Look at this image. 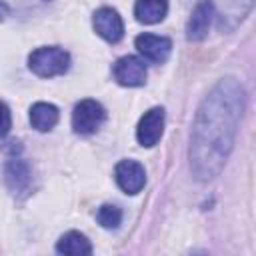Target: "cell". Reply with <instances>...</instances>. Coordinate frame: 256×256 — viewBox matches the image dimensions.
Listing matches in <instances>:
<instances>
[{
  "instance_id": "1",
  "label": "cell",
  "mask_w": 256,
  "mask_h": 256,
  "mask_svg": "<svg viewBox=\"0 0 256 256\" xmlns=\"http://www.w3.org/2000/svg\"><path fill=\"white\" fill-rule=\"evenodd\" d=\"M246 108V90L234 76L220 78L200 102L190 134V170L198 182L214 180L228 162Z\"/></svg>"
},
{
  "instance_id": "2",
  "label": "cell",
  "mask_w": 256,
  "mask_h": 256,
  "mask_svg": "<svg viewBox=\"0 0 256 256\" xmlns=\"http://www.w3.org/2000/svg\"><path fill=\"white\" fill-rule=\"evenodd\" d=\"M28 68L40 78H54L70 68V54L60 46H40L30 52Z\"/></svg>"
},
{
  "instance_id": "3",
  "label": "cell",
  "mask_w": 256,
  "mask_h": 256,
  "mask_svg": "<svg viewBox=\"0 0 256 256\" xmlns=\"http://www.w3.org/2000/svg\"><path fill=\"white\" fill-rule=\"evenodd\" d=\"M218 30L232 32L250 14L254 0H208Z\"/></svg>"
},
{
  "instance_id": "4",
  "label": "cell",
  "mask_w": 256,
  "mask_h": 256,
  "mask_svg": "<svg viewBox=\"0 0 256 256\" xmlns=\"http://www.w3.org/2000/svg\"><path fill=\"white\" fill-rule=\"evenodd\" d=\"M106 120V110L96 100H80L72 112V128L76 134H94Z\"/></svg>"
},
{
  "instance_id": "5",
  "label": "cell",
  "mask_w": 256,
  "mask_h": 256,
  "mask_svg": "<svg viewBox=\"0 0 256 256\" xmlns=\"http://www.w3.org/2000/svg\"><path fill=\"white\" fill-rule=\"evenodd\" d=\"M162 132H164V108L154 106L148 112H144V116L140 118L136 126V140L140 146L152 148L160 142Z\"/></svg>"
},
{
  "instance_id": "6",
  "label": "cell",
  "mask_w": 256,
  "mask_h": 256,
  "mask_svg": "<svg viewBox=\"0 0 256 256\" xmlns=\"http://www.w3.org/2000/svg\"><path fill=\"white\" fill-rule=\"evenodd\" d=\"M92 26L96 30V34L100 38H104L106 42L114 44L118 42L122 36H124V22H122V16L110 8V6H102L94 12L92 16Z\"/></svg>"
},
{
  "instance_id": "7",
  "label": "cell",
  "mask_w": 256,
  "mask_h": 256,
  "mask_svg": "<svg viewBox=\"0 0 256 256\" xmlns=\"http://www.w3.org/2000/svg\"><path fill=\"white\" fill-rule=\"evenodd\" d=\"M112 72H114V78H116L118 84L130 86V88L142 86V84L146 82V74H148L144 60L138 58V56H130V54L118 58V60L114 62Z\"/></svg>"
},
{
  "instance_id": "8",
  "label": "cell",
  "mask_w": 256,
  "mask_h": 256,
  "mask_svg": "<svg viewBox=\"0 0 256 256\" xmlns=\"http://www.w3.org/2000/svg\"><path fill=\"white\" fill-rule=\"evenodd\" d=\"M116 184L126 194H138L146 184V170L136 160H122L114 168Z\"/></svg>"
},
{
  "instance_id": "9",
  "label": "cell",
  "mask_w": 256,
  "mask_h": 256,
  "mask_svg": "<svg viewBox=\"0 0 256 256\" xmlns=\"http://www.w3.org/2000/svg\"><path fill=\"white\" fill-rule=\"evenodd\" d=\"M138 52L144 56V60L152 64H164L172 52V40L158 34H140L134 40Z\"/></svg>"
},
{
  "instance_id": "10",
  "label": "cell",
  "mask_w": 256,
  "mask_h": 256,
  "mask_svg": "<svg viewBox=\"0 0 256 256\" xmlns=\"http://www.w3.org/2000/svg\"><path fill=\"white\" fill-rule=\"evenodd\" d=\"M214 20L212 16V8H210V2L208 0H200L188 20V26H186V38L192 40V42H200L206 38L208 34V28H210V22Z\"/></svg>"
},
{
  "instance_id": "11",
  "label": "cell",
  "mask_w": 256,
  "mask_h": 256,
  "mask_svg": "<svg viewBox=\"0 0 256 256\" xmlns=\"http://www.w3.org/2000/svg\"><path fill=\"white\" fill-rule=\"evenodd\" d=\"M6 184L14 194H24L30 188L32 182V174H30V166L22 160V158H12L6 164Z\"/></svg>"
},
{
  "instance_id": "12",
  "label": "cell",
  "mask_w": 256,
  "mask_h": 256,
  "mask_svg": "<svg viewBox=\"0 0 256 256\" xmlns=\"http://www.w3.org/2000/svg\"><path fill=\"white\" fill-rule=\"evenodd\" d=\"M60 112L50 102H36L30 108V124L38 132H48L58 124Z\"/></svg>"
},
{
  "instance_id": "13",
  "label": "cell",
  "mask_w": 256,
  "mask_h": 256,
  "mask_svg": "<svg viewBox=\"0 0 256 256\" xmlns=\"http://www.w3.org/2000/svg\"><path fill=\"white\" fill-rule=\"evenodd\" d=\"M168 14V0H136L134 16L142 24H158Z\"/></svg>"
},
{
  "instance_id": "14",
  "label": "cell",
  "mask_w": 256,
  "mask_h": 256,
  "mask_svg": "<svg viewBox=\"0 0 256 256\" xmlns=\"http://www.w3.org/2000/svg\"><path fill=\"white\" fill-rule=\"evenodd\" d=\"M56 252L70 254V256H84V254H92V244L84 234L70 230L62 234L60 240L56 242Z\"/></svg>"
},
{
  "instance_id": "15",
  "label": "cell",
  "mask_w": 256,
  "mask_h": 256,
  "mask_svg": "<svg viewBox=\"0 0 256 256\" xmlns=\"http://www.w3.org/2000/svg\"><path fill=\"white\" fill-rule=\"evenodd\" d=\"M100 226L104 228H118L120 222H122V210L116 206V204H102L98 208V214H96Z\"/></svg>"
},
{
  "instance_id": "16",
  "label": "cell",
  "mask_w": 256,
  "mask_h": 256,
  "mask_svg": "<svg viewBox=\"0 0 256 256\" xmlns=\"http://www.w3.org/2000/svg\"><path fill=\"white\" fill-rule=\"evenodd\" d=\"M12 128V114L10 108L0 100V138H4Z\"/></svg>"
}]
</instances>
